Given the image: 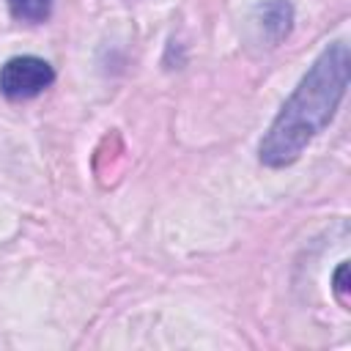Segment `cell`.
Masks as SVG:
<instances>
[{
	"label": "cell",
	"instance_id": "cell-1",
	"mask_svg": "<svg viewBox=\"0 0 351 351\" xmlns=\"http://www.w3.org/2000/svg\"><path fill=\"white\" fill-rule=\"evenodd\" d=\"M348 44L335 41L329 44L307 74L299 80L293 93L285 99L280 112L274 115L271 126L266 129L258 159L266 167H288L293 165L304 148L329 126L335 118L346 88H348Z\"/></svg>",
	"mask_w": 351,
	"mask_h": 351
},
{
	"label": "cell",
	"instance_id": "cell-2",
	"mask_svg": "<svg viewBox=\"0 0 351 351\" xmlns=\"http://www.w3.org/2000/svg\"><path fill=\"white\" fill-rule=\"evenodd\" d=\"M55 82V69L38 55H16L0 66V93L11 101H25L44 93Z\"/></svg>",
	"mask_w": 351,
	"mask_h": 351
},
{
	"label": "cell",
	"instance_id": "cell-3",
	"mask_svg": "<svg viewBox=\"0 0 351 351\" xmlns=\"http://www.w3.org/2000/svg\"><path fill=\"white\" fill-rule=\"evenodd\" d=\"M291 22H293V8L288 0H269L261 5V27L263 33H269L274 44L291 33Z\"/></svg>",
	"mask_w": 351,
	"mask_h": 351
},
{
	"label": "cell",
	"instance_id": "cell-4",
	"mask_svg": "<svg viewBox=\"0 0 351 351\" xmlns=\"http://www.w3.org/2000/svg\"><path fill=\"white\" fill-rule=\"evenodd\" d=\"M5 3H8L11 16L36 25V22L49 19V14H52V3H55V0H5Z\"/></svg>",
	"mask_w": 351,
	"mask_h": 351
},
{
	"label": "cell",
	"instance_id": "cell-5",
	"mask_svg": "<svg viewBox=\"0 0 351 351\" xmlns=\"http://www.w3.org/2000/svg\"><path fill=\"white\" fill-rule=\"evenodd\" d=\"M346 274H348V263L343 261V263L337 266V271H335V291H337L340 296H346V291H348V282H346Z\"/></svg>",
	"mask_w": 351,
	"mask_h": 351
}]
</instances>
